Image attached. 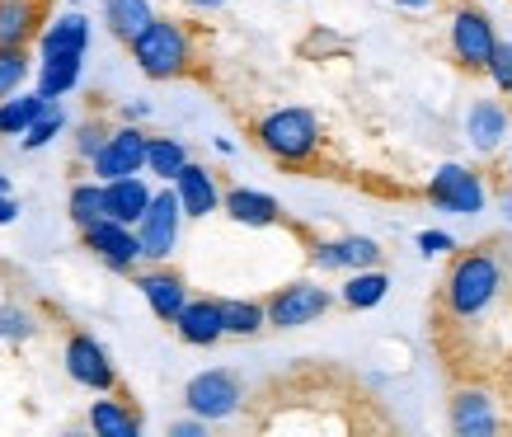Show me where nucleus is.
Masks as SVG:
<instances>
[{
	"mask_svg": "<svg viewBox=\"0 0 512 437\" xmlns=\"http://www.w3.org/2000/svg\"><path fill=\"white\" fill-rule=\"evenodd\" d=\"M221 212H226L235 226H249V231L282 226V203L273 193H264V188H245V184L221 188Z\"/></svg>",
	"mask_w": 512,
	"mask_h": 437,
	"instance_id": "nucleus-17",
	"label": "nucleus"
},
{
	"mask_svg": "<svg viewBox=\"0 0 512 437\" xmlns=\"http://www.w3.org/2000/svg\"><path fill=\"white\" fill-rule=\"evenodd\" d=\"M419 250L433 259V254H451L456 245H451V235H442V231H423V235H419Z\"/></svg>",
	"mask_w": 512,
	"mask_h": 437,
	"instance_id": "nucleus-35",
	"label": "nucleus"
},
{
	"mask_svg": "<svg viewBox=\"0 0 512 437\" xmlns=\"http://www.w3.org/2000/svg\"><path fill=\"white\" fill-rule=\"evenodd\" d=\"M508 170H512V146H508Z\"/></svg>",
	"mask_w": 512,
	"mask_h": 437,
	"instance_id": "nucleus-42",
	"label": "nucleus"
},
{
	"mask_svg": "<svg viewBox=\"0 0 512 437\" xmlns=\"http://www.w3.org/2000/svg\"><path fill=\"white\" fill-rule=\"evenodd\" d=\"M10 221H19V203L15 193H0V226H10Z\"/></svg>",
	"mask_w": 512,
	"mask_h": 437,
	"instance_id": "nucleus-38",
	"label": "nucleus"
},
{
	"mask_svg": "<svg viewBox=\"0 0 512 437\" xmlns=\"http://www.w3.org/2000/svg\"><path fill=\"white\" fill-rule=\"evenodd\" d=\"M221 325H226V339H259L268 329L264 301H245V297L221 301Z\"/></svg>",
	"mask_w": 512,
	"mask_h": 437,
	"instance_id": "nucleus-26",
	"label": "nucleus"
},
{
	"mask_svg": "<svg viewBox=\"0 0 512 437\" xmlns=\"http://www.w3.org/2000/svg\"><path fill=\"white\" fill-rule=\"evenodd\" d=\"M381 264V245L372 235H334V240H311V268L320 273H353V268Z\"/></svg>",
	"mask_w": 512,
	"mask_h": 437,
	"instance_id": "nucleus-15",
	"label": "nucleus"
},
{
	"mask_svg": "<svg viewBox=\"0 0 512 437\" xmlns=\"http://www.w3.org/2000/svg\"><path fill=\"white\" fill-rule=\"evenodd\" d=\"M423 198L437 207V212H451V217H480L484 203H489V184H484L480 170H470V165H437L428 188H423Z\"/></svg>",
	"mask_w": 512,
	"mask_h": 437,
	"instance_id": "nucleus-8",
	"label": "nucleus"
},
{
	"mask_svg": "<svg viewBox=\"0 0 512 437\" xmlns=\"http://www.w3.org/2000/svg\"><path fill=\"white\" fill-rule=\"evenodd\" d=\"M174 334H179V344H188V348H217L221 339H226L221 301L217 297H188L184 311L174 315Z\"/></svg>",
	"mask_w": 512,
	"mask_h": 437,
	"instance_id": "nucleus-18",
	"label": "nucleus"
},
{
	"mask_svg": "<svg viewBox=\"0 0 512 437\" xmlns=\"http://www.w3.org/2000/svg\"><path fill=\"white\" fill-rule=\"evenodd\" d=\"M43 94L33 90V94H24V90H15V94H5L0 99V137H24L29 132V123L43 113Z\"/></svg>",
	"mask_w": 512,
	"mask_h": 437,
	"instance_id": "nucleus-29",
	"label": "nucleus"
},
{
	"mask_svg": "<svg viewBox=\"0 0 512 437\" xmlns=\"http://www.w3.org/2000/svg\"><path fill=\"white\" fill-rule=\"evenodd\" d=\"M66 217H71L76 231L104 217V184H99V179H76L71 193H66Z\"/></svg>",
	"mask_w": 512,
	"mask_h": 437,
	"instance_id": "nucleus-30",
	"label": "nucleus"
},
{
	"mask_svg": "<svg viewBox=\"0 0 512 437\" xmlns=\"http://www.w3.org/2000/svg\"><path fill=\"white\" fill-rule=\"evenodd\" d=\"M62 367L80 391H90V395H104V391H118V386H123V381H118V367H113V358H109V348L99 344L94 334H85V329H66Z\"/></svg>",
	"mask_w": 512,
	"mask_h": 437,
	"instance_id": "nucleus-9",
	"label": "nucleus"
},
{
	"mask_svg": "<svg viewBox=\"0 0 512 437\" xmlns=\"http://www.w3.org/2000/svg\"><path fill=\"white\" fill-rule=\"evenodd\" d=\"M71 5H80V0H71Z\"/></svg>",
	"mask_w": 512,
	"mask_h": 437,
	"instance_id": "nucleus-44",
	"label": "nucleus"
},
{
	"mask_svg": "<svg viewBox=\"0 0 512 437\" xmlns=\"http://www.w3.org/2000/svg\"><path fill=\"white\" fill-rule=\"evenodd\" d=\"M47 19V0H0V47H33Z\"/></svg>",
	"mask_w": 512,
	"mask_h": 437,
	"instance_id": "nucleus-20",
	"label": "nucleus"
},
{
	"mask_svg": "<svg viewBox=\"0 0 512 437\" xmlns=\"http://www.w3.org/2000/svg\"><path fill=\"white\" fill-rule=\"evenodd\" d=\"M33 47H38V57H85L90 52V19L80 15V10H66V15L47 19Z\"/></svg>",
	"mask_w": 512,
	"mask_h": 437,
	"instance_id": "nucleus-19",
	"label": "nucleus"
},
{
	"mask_svg": "<svg viewBox=\"0 0 512 437\" xmlns=\"http://www.w3.org/2000/svg\"><path fill=\"white\" fill-rule=\"evenodd\" d=\"M264 311H268V329H306L334 311V292L320 287L315 278H296L264 301Z\"/></svg>",
	"mask_w": 512,
	"mask_h": 437,
	"instance_id": "nucleus-10",
	"label": "nucleus"
},
{
	"mask_svg": "<svg viewBox=\"0 0 512 437\" xmlns=\"http://www.w3.org/2000/svg\"><path fill=\"white\" fill-rule=\"evenodd\" d=\"M80 245L109 268V273H123V278H132L141 264L137 231L123 226V221H113V217H99V221H90V226H80Z\"/></svg>",
	"mask_w": 512,
	"mask_h": 437,
	"instance_id": "nucleus-11",
	"label": "nucleus"
},
{
	"mask_svg": "<svg viewBox=\"0 0 512 437\" xmlns=\"http://www.w3.org/2000/svg\"><path fill=\"white\" fill-rule=\"evenodd\" d=\"M151 19H156V5H151V0H104V29L123 47L132 43Z\"/></svg>",
	"mask_w": 512,
	"mask_h": 437,
	"instance_id": "nucleus-24",
	"label": "nucleus"
},
{
	"mask_svg": "<svg viewBox=\"0 0 512 437\" xmlns=\"http://www.w3.org/2000/svg\"><path fill=\"white\" fill-rule=\"evenodd\" d=\"M179 226H184V212H179V198H174V188H156L151 193V203L146 212L137 217V245H141V264H165L174 259L179 250Z\"/></svg>",
	"mask_w": 512,
	"mask_h": 437,
	"instance_id": "nucleus-6",
	"label": "nucleus"
},
{
	"mask_svg": "<svg viewBox=\"0 0 512 437\" xmlns=\"http://www.w3.org/2000/svg\"><path fill=\"white\" fill-rule=\"evenodd\" d=\"M503 292V259L494 245H470L451 254V268L437 287L433 320L437 325H470L480 320Z\"/></svg>",
	"mask_w": 512,
	"mask_h": 437,
	"instance_id": "nucleus-1",
	"label": "nucleus"
},
{
	"mask_svg": "<svg viewBox=\"0 0 512 437\" xmlns=\"http://www.w3.org/2000/svg\"><path fill=\"white\" fill-rule=\"evenodd\" d=\"M170 433L174 437H202V433H207V423L193 414V419H184V423H170Z\"/></svg>",
	"mask_w": 512,
	"mask_h": 437,
	"instance_id": "nucleus-37",
	"label": "nucleus"
},
{
	"mask_svg": "<svg viewBox=\"0 0 512 437\" xmlns=\"http://www.w3.org/2000/svg\"><path fill=\"white\" fill-rule=\"evenodd\" d=\"M146 170V132L137 123H113V132L104 137V146L94 151L90 174L99 184L123 179V174H141Z\"/></svg>",
	"mask_w": 512,
	"mask_h": 437,
	"instance_id": "nucleus-12",
	"label": "nucleus"
},
{
	"mask_svg": "<svg viewBox=\"0 0 512 437\" xmlns=\"http://www.w3.org/2000/svg\"><path fill=\"white\" fill-rule=\"evenodd\" d=\"M151 193H156V188L146 184L141 174L109 179V184H104V217L123 221V226H137V217L146 212V203H151Z\"/></svg>",
	"mask_w": 512,
	"mask_h": 437,
	"instance_id": "nucleus-22",
	"label": "nucleus"
},
{
	"mask_svg": "<svg viewBox=\"0 0 512 437\" xmlns=\"http://www.w3.org/2000/svg\"><path fill=\"white\" fill-rule=\"evenodd\" d=\"M188 10H198V15H212V10H221V5H231V0H184Z\"/></svg>",
	"mask_w": 512,
	"mask_h": 437,
	"instance_id": "nucleus-39",
	"label": "nucleus"
},
{
	"mask_svg": "<svg viewBox=\"0 0 512 437\" xmlns=\"http://www.w3.org/2000/svg\"><path fill=\"white\" fill-rule=\"evenodd\" d=\"M498 47L494 15L480 0H447V52L461 76H484Z\"/></svg>",
	"mask_w": 512,
	"mask_h": 437,
	"instance_id": "nucleus-4",
	"label": "nucleus"
},
{
	"mask_svg": "<svg viewBox=\"0 0 512 437\" xmlns=\"http://www.w3.org/2000/svg\"><path fill=\"white\" fill-rule=\"evenodd\" d=\"M66 132V109H62V99H47L43 113L29 123V132L19 137V146L24 151H43V146H52V141Z\"/></svg>",
	"mask_w": 512,
	"mask_h": 437,
	"instance_id": "nucleus-31",
	"label": "nucleus"
},
{
	"mask_svg": "<svg viewBox=\"0 0 512 437\" xmlns=\"http://www.w3.org/2000/svg\"><path fill=\"white\" fill-rule=\"evenodd\" d=\"M33 76V62H29V47H0V99L5 94L24 90V80Z\"/></svg>",
	"mask_w": 512,
	"mask_h": 437,
	"instance_id": "nucleus-32",
	"label": "nucleus"
},
{
	"mask_svg": "<svg viewBox=\"0 0 512 437\" xmlns=\"http://www.w3.org/2000/svg\"><path fill=\"white\" fill-rule=\"evenodd\" d=\"M254 141L282 170L315 174L325 165V127L301 104H282V109H268L264 118H254Z\"/></svg>",
	"mask_w": 512,
	"mask_h": 437,
	"instance_id": "nucleus-3",
	"label": "nucleus"
},
{
	"mask_svg": "<svg viewBox=\"0 0 512 437\" xmlns=\"http://www.w3.org/2000/svg\"><path fill=\"white\" fill-rule=\"evenodd\" d=\"M99 437H141V414L132 409V400H123V391H104L85 414Z\"/></svg>",
	"mask_w": 512,
	"mask_h": 437,
	"instance_id": "nucleus-21",
	"label": "nucleus"
},
{
	"mask_svg": "<svg viewBox=\"0 0 512 437\" xmlns=\"http://www.w3.org/2000/svg\"><path fill=\"white\" fill-rule=\"evenodd\" d=\"M127 52L146 80H188L202 71V33L179 15H156L127 43Z\"/></svg>",
	"mask_w": 512,
	"mask_h": 437,
	"instance_id": "nucleus-2",
	"label": "nucleus"
},
{
	"mask_svg": "<svg viewBox=\"0 0 512 437\" xmlns=\"http://www.w3.org/2000/svg\"><path fill=\"white\" fill-rule=\"evenodd\" d=\"M447 428L456 437H489L508 428V409L494 386L484 381H456L447 400Z\"/></svg>",
	"mask_w": 512,
	"mask_h": 437,
	"instance_id": "nucleus-5",
	"label": "nucleus"
},
{
	"mask_svg": "<svg viewBox=\"0 0 512 437\" xmlns=\"http://www.w3.org/2000/svg\"><path fill=\"white\" fill-rule=\"evenodd\" d=\"M484 76L494 80L498 94H508V99H512V43H503V38H498V47H494V57H489V71H484Z\"/></svg>",
	"mask_w": 512,
	"mask_h": 437,
	"instance_id": "nucleus-34",
	"label": "nucleus"
},
{
	"mask_svg": "<svg viewBox=\"0 0 512 437\" xmlns=\"http://www.w3.org/2000/svg\"><path fill=\"white\" fill-rule=\"evenodd\" d=\"M184 405H188V414H198L202 423L235 419V414L245 409V381H240L231 367H207V372L188 376Z\"/></svg>",
	"mask_w": 512,
	"mask_h": 437,
	"instance_id": "nucleus-7",
	"label": "nucleus"
},
{
	"mask_svg": "<svg viewBox=\"0 0 512 437\" xmlns=\"http://www.w3.org/2000/svg\"><path fill=\"white\" fill-rule=\"evenodd\" d=\"M282 5H292V0H282Z\"/></svg>",
	"mask_w": 512,
	"mask_h": 437,
	"instance_id": "nucleus-43",
	"label": "nucleus"
},
{
	"mask_svg": "<svg viewBox=\"0 0 512 437\" xmlns=\"http://www.w3.org/2000/svg\"><path fill=\"white\" fill-rule=\"evenodd\" d=\"M0 193H10V174H0Z\"/></svg>",
	"mask_w": 512,
	"mask_h": 437,
	"instance_id": "nucleus-41",
	"label": "nucleus"
},
{
	"mask_svg": "<svg viewBox=\"0 0 512 437\" xmlns=\"http://www.w3.org/2000/svg\"><path fill=\"white\" fill-rule=\"evenodd\" d=\"M132 282H137V292L146 297V306H151V315H156L160 325H174V315L184 311V301H188V278L184 273L165 259V264L137 268Z\"/></svg>",
	"mask_w": 512,
	"mask_h": 437,
	"instance_id": "nucleus-13",
	"label": "nucleus"
},
{
	"mask_svg": "<svg viewBox=\"0 0 512 437\" xmlns=\"http://www.w3.org/2000/svg\"><path fill=\"white\" fill-rule=\"evenodd\" d=\"M38 329H43V320L29 301L0 297V348H24L29 339H38Z\"/></svg>",
	"mask_w": 512,
	"mask_h": 437,
	"instance_id": "nucleus-25",
	"label": "nucleus"
},
{
	"mask_svg": "<svg viewBox=\"0 0 512 437\" xmlns=\"http://www.w3.org/2000/svg\"><path fill=\"white\" fill-rule=\"evenodd\" d=\"M390 292V273H381V264L376 268H353L348 278H343V292L339 301L348 306V311H372V306H381Z\"/></svg>",
	"mask_w": 512,
	"mask_h": 437,
	"instance_id": "nucleus-23",
	"label": "nucleus"
},
{
	"mask_svg": "<svg viewBox=\"0 0 512 437\" xmlns=\"http://www.w3.org/2000/svg\"><path fill=\"white\" fill-rule=\"evenodd\" d=\"M512 137V109L503 99H470L466 109V141L470 151L484 160H494Z\"/></svg>",
	"mask_w": 512,
	"mask_h": 437,
	"instance_id": "nucleus-14",
	"label": "nucleus"
},
{
	"mask_svg": "<svg viewBox=\"0 0 512 437\" xmlns=\"http://www.w3.org/2000/svg\"><path fill=\"white\" fill-rule=\"evenodd\" d=\"M174 198H179V212H184L188 221H207L212 212H221V184L217 174L207 170V165H198V160L188 156V165L179 174H174Z\"/></svg>",
	"mask_w": 512,
	"mask_h": 437,
	"instance_id": "nucleus-16",
	"label": "nucleus"
},
{
	"mask_svg": "<svg viewBox=\"0 0 512 437\" xmlns=\"http://www.w3.org/2000/svg\"><path fill=\"white\" fill-rule=\"evenodd\" d=\"M80 66H85V57H43L38 62V94L43 99H66L80 85Z\"/></svg>",
	"mask_w": 512,
	"mask_h": 437,
	"instance_id": "nucleus-28",
	"label": "nucleus"
},
{
	"mask_svg": "<svg viewBox=\"0 0 512 437\" xmlns=\"http://www.w3.org/2000/svg\"><path fill=\"white\" fill-rule=\"evenodd\" d=\"M395 10H404V15H428V10H437L442 0H390Z\"/></svg>",
	"mask_w": 512,
	"mask_h": 437,
	"instance_id": "nucleus-36",
	"label": "nucleus"
},
{
	"mask_svg": "<svg viewBox=\"0 0 512 437\" xmlns=\"http://www.w3.org/2000/svg\"><path fill=\"white\" fill-rule=\"evenodd\" d=\"M146 104H123V123H141V118H146Z\"/></svg>",
	"mask_w": 512,
	"mask_h": 437,
	"instance_id": "nucleus-40",
	"label": "nucleus"
},
{
	"mask_svg": "<svg viewBox=\"0 0 512 437\" xmlns=\"http://www.w3.org/2000/svg\"><path fill=\"white\" fill-rule=\"evenodd\" d=\"M109 132H113V123L104 118V113H90V118L76 127V141H71V146H76V160H80V165H90L94 151L104 146V137H109Z\"/></svg>",
	"mask_w": 512,
	"mask_h": 437,
	"instance_id": "nucleus-33",
	"label": "nucleus"
},
{
	"mask_svg": "<svg viewBox=\"0 0 512 437\" xmlns=\"http://www.w3.org/2000/svg\"><path fill=\"white\" fill-rule=\"evenodd\" d=\"M188 165V146L179 137H151L146 132V174H156V184H174V174Z\"/></svg>",
	"mask_w": 512,
	"mask_h": 437,
	"instance_id": "nucleus-27",
	"label": "nucleus"
}]
</instances>
